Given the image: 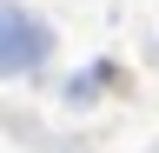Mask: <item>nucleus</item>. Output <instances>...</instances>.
I'll return each mask as SVG.
<instances>
[{
    "label": "nucleus",
    "mask_w": 159,
    "mask_h": 153,
    "mask_svg": "<svg viewBox=\"0 0 159 153\" xmlns=\"http://www.w3.org/2000/svg\"><path fill=\"white\" fill-rule=\"evenodd\" d=\"M47 47H53V33L40 27L33 13L0 7V73H33L40 60H47Z\"/></svg>",
    "instance_id": "1"
}]
</instances>
